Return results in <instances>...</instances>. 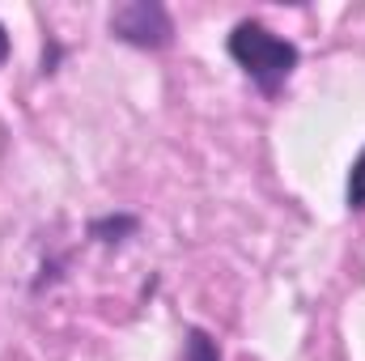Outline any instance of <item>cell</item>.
I'll return each instance as SVG.
<instances>
[{"label": "cell", "instance_id": "1", "mask_svg": "<svg viewBox=\"0 0 365 361\" xmlns=\"http://www.w3.org/2000/svg\"><path fill=\"white\" fill-rule=\"evenodd\" d=\"M230 56L234 64L255 81V90L276 93L297 68V43H289L284 34L268 30L264 21H238L230 30Z\"/></svg>", "mask_w": 365, "mask_h": 361}, {"label": "cell", "instance_id": "6", "mask_svg": "<svg viewBox=\"0 0 365 361\" xmlns=\"http://www.w3.org/2000/svg\"><path fill=\"white\" fill-rule=\"evenodd\" d=\"M4 60H9V30L0 26V64H4Z\"/></svg>", "mask_w": 365, "mask_h": 361}, {"label": "cell", "instance_id": "2", "mask_svg": "<svg viewBox=\"0 0 365 361\" xmlns=\"http://www.w3.org/2000/svg\"><path fill=\"white\" fill-rule=\"evenodd\" d=\"M110 34L132 43V47H166L175 26H170V13L153 0H132V4H119L110 13Z\"/></svg>", "mask_w": 365, "mask_h": 361}, {"label": "cell", "instance_id": "3", "mask_svg": "<svg viewBox=\"0 0 365 361\" xmlns=\"http://www.w3.org/2000/svg\"><path fill=\"white\" fill-rule=\"evenodd\" d=\"M182 361H221V349H217V340H212L204 327H187Z\"/></svg>", "mask_w": 365, "mask_h": 361}, {"label": "cell", "instance_id": "4", "mask_svg": "<svg viewBox=\"0 0 365 361\" xmlns=\"http://www.w3.org/2000/svg\"><path fill=\"white\" fill-rule=\"evenodd\" d=\"M344 200H349V208H353V213H361V208H365V149L353 158V171H349Z\"/></svg>", "mask_w": 365, "mask_h": 361}, {"label": "cell", "instance_id": "5", "mask_svg": "<svg viewBox=\"0 0 365 361\" xmlns=\"http://www.w3.org/2000/svg\"><path fill=\"white\" fill-rule=\"evenodd\" d=\"M132 225H136L132 217H119V221H98V225H93V234H119V230H132Z\"/></svg>", "mask_w": 365, "mask_h": 361}]
</instances>
